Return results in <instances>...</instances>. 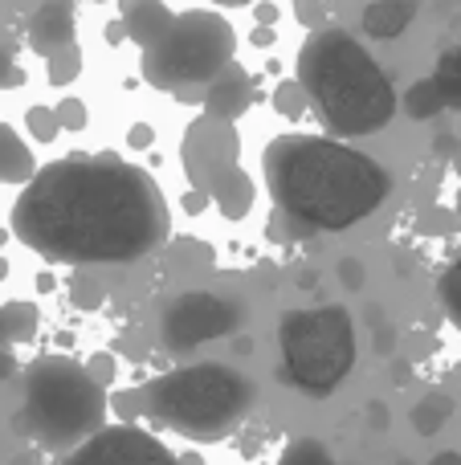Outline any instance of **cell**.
Here are the masks:
<instances>
[{
    "mask_svg": "<svg viewBox=\"0 0 461 465\" xmlns=\"http://www.w3.org/2000/svg\"><path fill=\"white\" fill-rule=\"evenodd\" d=\"M8 225L45 262L123 265L168 241L172 209L152 172L111 152H74L25 184Z\"/></svg>",
    "mask_w": 461,
    "mask_h": 465,
    "instance_id": "1",
    "label": "cell"
},
{
    "mask_svg": "<svg viewBox=\"0 0 461 465\" xmlns=\"http://www.w3.org/2000/svg\"><path fill=\"white\" fill-rule=\"evenodd\" d=\"M266 184L278 213L302 232H343L392 193V176L343 139L278 135L266 147Z\"/></svg>",
    "mask_w": 461,
    "mask_h": 465,
    "instance_id": "2",
    "label": "cell"
},
{
    "mask_svg": "<svg viewBox=\"0 0 461 465\" xmlns=\"http://www.w3.org/2000/svg\"><path fill=\"white\" fill-rule=\"evenodd\" d=\"M299 86L307 90L310 106L327 123V131L339 139L376 135L388 127L400 106L388 74L359 45L356 33L339 29V25L310 29V37L302 41Z\"/></svg>",
    "mask_w": 461,
    "mask_h": 465,
    "instance_id": "3",
    "label": "cell"
},
{
    "mask_svg": "<svg viewBox=\"0 0 461 465\" xmlns=\"http://www.w3.org/2000/svg\"><path fill=\"white\" fill-rule=\"evenodd\" d=\"M143 412L192 441H221L253 409V380L229 363H184L143 388Z\"/></svg>",
    "mask_w": 461,
    "mask_h": 465,
    "instance_id": "4",
    "label": "cell"
},
{
    "mask_svg": "<svg viewBox=\"0 0 461 465\" xmlns=\"http://www.w3.org/2000/svg\"><path fill=\"white\" fill-rule=\"evenodd\" d=\"M106 388L90 376L86 363L70 355H41L25 371L21 429L45 450H78L98 429H106Z\"/></svg>",
    "mask_w": 461,
    "mask_h": 465,
    "instance_id": "5",
    "label": "cell"
},
{
    "mask_svg": "<svg viewBox=\"0 0 461 465\" xmlns=\"http://www.w3.org/2000/svg\"><path fill=\"white\" fill-rule=\"evenodd\" d=\"M282 380L307 396H331L356 368V322L343 306L286 311L278 322Z\"/></svg>",
    "mask_w": 461,
    "mask_h": 465,
    "instance_id": "6",
    "label": "cell"
},
{
    "mask_svg": "<svg viewBox=\"0 0 461 465\" xmlns=\"http://www.w3.org/2000/svg\"><path fill=\"white\" fill-rule=\"evenodd\" d=\"M237 37L212 8L180 13L160 45L143 54V78L155 90H209L233 65Z\"/></svg>",
    "mask_w": 461,
    "mask_h": 465,
    "instance_id": "7",
    "label": "cell"
},
{
    "mask_svg": "<svg viewBox=\"0 0 461 465\" xmlns=\"http://www.w3.org/2000/svg\"><path fill=\"white\" fill-rule=\"evenodd\" d=\"M241 327V306L233 298H221L212 290H188L172 298L160 314V343L168 351H192L201 343L225 339Z\"/></svg>",
    "mask_w": 461,
    "mask_h": 465,
    "instance_id": "8",
    "label": "cell"
},
{
    "mask_svg": "<svg viewBox=\"0 0 461 465\" xmlns=\"http://www.w3.org/2000/svg\"><path fill=\"white\" fill-rule=\"evenodd\" d=\"M62 465H204L201 458H180L176 450L160 441L155 433L139 425H106L98 429L90 441H82L78 450H70V458Z\"/></svg>",
    "mask_w": 461,
    "mask_h": 465,
    "instance_id": "9",
    "label": "cell"
},
{
    "mask_svg": "<svg viewBox=\"0 0 461 465\" xmlns=\"http://www.w3.org/2000/svg\"><path fill=\"white\" fill-rule=\"evenodd\" d=\"M180 155H184V172L192 180L196 193L209 188L212 176H221L225 168H233L241 160V139H237V127L225 119H196L192 127L184 131V143H180Z\"/></svg>",
    "mask_w": 461,
    "mask_h": 465,
    "instance_id": "10",
    "label": "cell"
},
{
    "mask_svg": "<svg viewBox=\"0 0 461 465\" xmlns=\"http://www.w3.org/2000/svg\"><path fill=\"white\" fill-rule=\"evenodd\" d=\"M74 29H78V16H74V0H41L29 16V45L33 54L54 57L62 49L74 45Z\"/></svg>",
    "mask_w": 461,
    "mask_h": 465,
    "instance_id": "11",
    "label": "cell"
},
{
    "mask_svg": "<svg viewBox=\"0 0 461 465\" xmlns=\"http://www.w3.org/2000/svg\"><path fill=\"white\" fill-rule=\"evenodd\" d=\"M176 13H172L163 0H119V25H123V37L135 41L139 49H152L163 41V33L172 29Z\"/></svg>",
    "mask_w": 461,
    "mask_h": 465,
    "instance_id": "12",
    "label": "cell"
},
{
    "mask_svg": "<svg viewBox=\"0 0 461 465\" xmlns=\"http://www.w3.org/2000/svg\"><path fill=\"white\" fill-rule=\"evenodd\" d=\"M201 98H204V114L225 119V123H237L253 106V82H250V74L233 62L209 90H204Z\"/></svg>",
    "mask_w": 461,
    "mask_h": 465,
    "instance_id": "13",
    "label": "cell"
},
{
    "mask_svg": "<svg viewBox=\"0 0 461 465\" xmlns=\"http://www.w3.org/2000/svg\"><path fill=\"white\" fill-rule=\"evenodd\" d=\"M204 196H209V201L221 209V217L241 221V217H250L253 201H258V188H253L250 172H245L241 163H233V168H225L221 176H212V180H209Z\"/></svg>",
    "mask_w": 461,
    "mask_h": 465,
    "instance_id": "14",
    "label": "cell"
},
{
    "mask_svg": "<svg viewBox=\"0 0 461 465\" xmlns=\"http://www.w3.org/2000/svg\"><path fill=\"white\" fill-rule=\"evenodd\" d=\"M417 16V0H372L359 16V29L372 41H397L400 33L413 25Z\"/></svg>",
    "mask_w": 461,
    "mask_h": 465,
    "instance_id": "15",
    "label": "cell"
},
{
    "mask_svg": "<svg viewBox=\"0 0 461 465\" xmlns=\"http://www.w3.org/2000/svg\"><path fill=\"white\" fill-rule=\"evenodd\" d=\"M37 160H33V147L16 135L8 123H0V184H16L25 188L37 176Z\"/></svg>",
    "mask_w": 461,
    "mask_h": 465,
    "instance_id": "16",
    "label": "cell"
},
{
    "mask_svg": "<svg viewBox=\"0 0 461 465\" xmlns=\"http://www.w3.org/2000/svg\"><path fill=\"white\" fill-rule=\"evenodd\" d=\"M449 417H454V396L449 392H425L421 401L413 404V429L421 437H433V433H441V429L449 425Z\"/></svg>",
    "mask_w": 461,
    "mask_h": 465,
    "instance_id": "17",
    "label": "cell"
},
{
    "mask_svg": "<svg viewBox=\"0 0 461 465\" xmlns=\"http://www.w3.org/2000/svg\"><path fill=\"white\" fill-rule=\"evenodd\" d=\"M441 98H446V111H461V45L446 49L437 57V70H433Z\"/></svg>",
    "mask_w": 461,
    "mask_h": 465,
    "instance_id": "18",
    "label": "cell"
},
{
    "mask_svg": "<svg viewBox=\"0 0 461 465\" xmlns=\"http://www.w3.org/2000/svg\"><path fill=\"white\" fill-rule=\"evenodd\" d=\"M405 111H408V119H417V123L433 119V114L446 111V98H441L437 82H433V78L413 82V86H408V94H405Z\"/></svg>",
    "mask_w": 461,
    "mask_h": 465,
    "instance_id": "19",
    "label": "cell"
},
{
    "mask_svg": "<svg viewBox=\"0 0 461 465\" xmlns=\"http://www.w3.org/2000/svg\"><path fill=\"white\" fill-rule=\"evenodd\" d=\"M0 314H5V327H8V343H29V339L37 335L41 314L33 302H5Z\"/></svg>",
    "mask_w": 461,
    "mask_h": 465,
    "instance_id": "20",
    "label": "cell"
},
{
    "mask_svg": "<svg viewBox=\"0 0 461 465\" xmlns=\"http://www.w3.org/2000/svg\"><path fill=\"white\" fill-rule=\"evenodd\" d=\"M437 294H441V306H446V319L461 331V253L446 265V273L437 282Z\"/></svg>",
    "mask_w": 461,
    "mask_h": 465,
    "instance_id": "21",
    "label": "cell"
},
{
    "mask_svg": "<svg viewBox=\"0 0 461 465\" xmlns=\"http://www.w3.org/2000/svg\"><path fill=\"white\" fill-rule=\"evenodd\" d=\"M278 465H335V458L327 453L323 441H315V437H294V441L282 450Z\"/></svg>",
    "mask_w": 461,
    "mask_h": 465,
    "instance_id": "22",
    "label": "cell"
},
{
    "mask_svg": "<svg viewBox=\"0 0 461 465\" xmlns=\"http://www.w3.org/2000/svg\"><path fill=\"white\" fill-rule=\"evenodd\" d=\"M78 74H82V49L78 45L54 54V57H49V65H45V78L54 82V86H70Z\"/></svg>",
    "mask_w": 461,
    "mask_h": 465,
    "instance_id": "23",
    "label": "cell"
},
{
    "mask_svg": "<svg viewBox=\"0 0 461 465\" xmlns=\"http://www.w3.org/2000/svg\"><path fill=\"white\" fill-rule=\"evenodd\" d=\"M274 106H278V114H282V119H302V111L310 106V98H307V90H302L299 82H278Z\"/></svg>",
    "mask_w": 461,
    "mask_h": 465,
    "instance_id": "24",
    "label": "cell"
},
{
    "mask_svg": "<svg viewBox=\"0 0 461 465\" xmlns=\"http://www.w3.org/2000/svg\"><path fill=\"white\" fill-rule=\"evenodd\" d=\"M25 127H29V135L37 139V143H54L57 131H62V123H57V114L49 111V106H29V114H25Z\"/></svg>",
    "mask_w": 461,
    "mask_h": 465,
    "instance_id": "25",
    "label": "cell"
},
{
    "mask_svg": "<svg viewBox=\"0 0 461 465\" xmlns=\"http://www.w3.org/2000/svg\"><path fill=\"white\" fill-rule=\"evenodd\" d=\"M54 114H57V123H62L65 131H82L86 127V119H90L86 106H82V98H74V94H65L62 103L54 106Z\"/></svg>",
    "mask_w": 461,
    "mask_h": 465,
    "instance_id": "26",
    "label": "cell"
},
{
    "mask_svg": "<svg viewBox=\"0 0 461 465\" xmlns=\"http://www.w3.org/2000/svg\"><path fill=\"white\" fill-rule=\"evenodd\" d=\"M294 16H299L307 29H323L327 25V8L319 0H294Z\"/></svg>",
    "mask_w": 461,
    "mask_h": 465,
    "instance_id": "27",
    "label": "cell"
},
{
    "mask_svg": "<svg viewBox=\"0 0 461 465\" xmlns=\"http://www.w3.org/2000/svg\"><path fill=\"white\" fill-rule=\"evenodd\" d=\"M25 82V70L13 62V54H5L0 49V90H16Z\"/></svg>",
    "mask_w": 461,
    "mask_h": 465,
    "instance_id": "28",
    "label": "cell"
},
{
    "mask_svg": "<svg viewBox=\"0 0 461 465\" xmlns=\"http://www.w3.org/2000/svg\"><path fill=\"white\" fill-rule=\"evenodd\" d=\"M86 368H90V376H94L98 380V384H111V380H114V360H111V355H90V363H86Z\"/></svg>",
    "mask_w": 461,
    "mask_h": 465,
    "instance_id": "29",
    "label": "cell"
},
{
    "mask_svg": "<svg viewBox=\"0 0 461 465\" xmlns=\"http://www.w3.org/2000/svg\"><path fill=\"white\" fill-rule=\"evenodd\" d=\"M339 273H343V286H348V290H359V286H364V265L351 262V257L339 265Z\"/></svg>",
    "mask_w": 461,
    "mask_h": 465,
    "instance_id": "30",
    "label": "cell"
},
{
    "mask_svg": "<svg viewBox=\"0 0 461 465\" xmlns=\"http://www.w3.org/2000/svg\"><path fill=\"white\" fill-rule=\"evenodd\" d=\"M13 376H16V355H13V347H0V384Z\"/></svg>",
    "mask_w": 461,
    "mask_h": 465,
    "instance_id": "31",
    "label": "cell"
},
{
    "mask_svg": "<svg viewBox=\"0 0 461 465\" xmlns=\"http://www.w3.org/2000/svg\"><path fill=\"white\" fill-rule=\"evenodd\" d=\"M131 147H147L152 143V127H147V123H135V131H131Z\"/></svg>",
    "mask_w": 461,
    "mask_h": 465,
    "instance_id": "32",
    "label": "cell"
},
{
    "mask_svg": "<svg viewBox=\"0 0 461 465\" xmlns=\"http://www.w3.org/2000/svg\"><path fill=\"white\" fill-rule=\"evenodd\" d=\"M278 21V8L274 5H258V29H270Z\"/></svg>",
    "mask_w": 461,
    "mask_h": 465,
    "instance_id": "33",
    "label": "cell"
},
{
    "mask_svg": "<svg viewBox=\"0 0 461 465\" xmlns=\"http://www.w3.org/2000/svg\"><path fill=\"white\" fill-rule=\"evenodd\" d=\"M429 465H461V453L457 450H446V453H437Z\"/></svg>",
    "mask_w": 461,
    "mask_h": 465,
    "instance_id": "34",
    "label": "cell"
},
{
    "mask_svg": "<svg viewBox=\"0 0 461 465\" xmlns=\"http://www.w3.org/2000/svg\"><path fill=\"white\" fill-rule=\"evenodd\" d=\"M253 41H258V45H270V41H274V29H258L253 33Z\"/></svg>",
    "mask_w": 461,
    "mask_h": 465,
    "instance_id": "35",
    "label": "cell"
},
{
    "mask_svg": "<svg viewBox=\"0 0 461 465\" xmlns=\"http://www.w3.org/2000/svg\"><path fill=\"white\" fill-rule=\"evenodd\" d=\"M217 5H229V8H241V5H253V0H217Z\"/></svg>",
    "mask_w": 461,
    "mask_h": 465,
    "instance_id": "36",
    "label": "cell"
},
{
    "mask_svg": "<svg viewBox=\"0 0 461 465\" xmlns=\"http://www.w3.org/2000/svg\"><path fill=\"white\" fill-rule=\"evenodd\" d=\"M8 278V262H5V257H0V282H5Z\"/></svg>",
    "mask_w": 461,
    "mask_h": 465,
    "instance_id": "37",
    "label": "cell"
},
{
    "mask_svg": "<svg viewBox=\"0 0 461 465\" xmlns=\"http://www.w3.org/2000/svg\"><path fill=\"white\" fill-rule=\"evenodd\" d=\"M13 465H37V461H33V458H16Z\"/></svg>",
    "mask_w": 461,
    "mask_h": 465,
    "instance_id": "38",
    "label": "cell"
},
{
    "mask_svg": "<svg viewBox=\"0 0 461 465\" xmlns=\"http://www.w3.org/2000/svg\"><path fill=\"white\" fill-rule=\"evenodd\" d=\"M5 241H8V229H0V249H5Z\"/></svg>",
    "mask_w": 461,
    "mask_h": 465,
    "instance_id": "39",
    "label": "cell"
},
{
    "mask_svg": "<svg viewBox=\"0 0 461 465\" xmlns=\"http://www.w3.org/2000/svg\"><path fill=\"white\" fill-rule=\"evenodd\" d=\"M397 465H413V461H408V458H405V461H397Z\"/></svg>",
    "mask_w": 461,
    "mask_h": 465,
    "instance_id": "40",
    "label": "cell"
}]
</instances>
